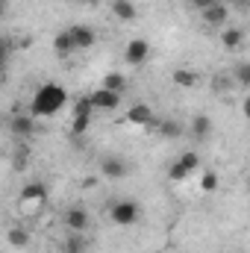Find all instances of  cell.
Wrapping results in <instances>:
<instances>
[{"mask_svg":"<svg viewBox=\"0 0 250 253\" xmlns=\"http://www.w3.org/2000/svg\"><path fill=\"white\" fill-rule=\"evenodd\" d=\"M65 103H68V91L59 83H42L30 100V115L33 118H53L56 112H62Z\"/></svg>","mask_w":250,"mask_h":253,"instance_id":"6da1fadb","label":"cell"},{"mask_svg":"<svg viewBox=\"0 0 250 253\" xmlns=\"http://www.w3.org/2000/svg\"><path fill=\"white\" fill-rule=\"evenodd\" d=\"M109 221L115 227H132L141 221V203L138 200H115L109 206Z\"/></svg>","mask_w":250,"mask_h":253,"instance_id":"7a4b0ae2","label":"cell"},{"mask_svg":"<svg viewBox=\"0 0 250 253\" xmlns=\"http://www.w3.org/2000/svg\"><path fill=\"white\" fill-rule=\"evenodd\" d=\"M197 168H200V156H197L194 150H186L180 159H174V162H171L168 177H171L174 183H183V180H188L191 174H197Z\"/></svg>","mask_w":250,"mask_h":253,"instance_id":"3957f363","label":"cell"},{"mask_svg":"<svg viewBox=\"0 0 250 253\" xmlns=\"http://www.w3.org/2000/svg\"><path fill=\"white\" fill-rule=\"evenodd\" d=\"M200 18H203L206 27L224 30L227 21H230V6H227V3H212V6H206V9H200Z\"/></svg>","mask_w":250,"mask_h":253,"instance_id":"277c9868","label":"cell"},{"mask_svg":"<svg viewBox=\"0 0 250 253\" xmlns=\"http://www.w3.org/2000/svg\"><path fill=\"white\" fill-rule=\"evenodd\" d=\"M88 103L91 109H100V112H115L121 106V91H109V88H97L88 94Z\"/></svg>","mask_w":250,"mask_h":253,"instance_id":"5b68a950","label":"cell"},{"mask_svg":"<svg viewBox=\"0 0 250 253\" xmlns=\"http://www.w3.org/2000/svg\"><path fill=\"white\" fill-rule=\"evenodd\" d=\"M68 36H71V42H74V50H88V47H94V42H97V33H94L91 27H85V24L68 27Z\"/></svg>","mask_w":250,"mask_h":253,"instance_id":"8992f818","label":"cell"},{"mask_svg":"<svg viewBox=\"0 0 250 253\" xmlns=\"http://www.w3.org/2000/svg\"><path fill=\"white\" fill-rule=\"evenodd\" d=\"M21 206H44V200H47V186L44 183H39V180H33V183H27L24 189H21Z\"/></svg>","mask_w":250,"mask_h":253,"instance_id":"52a82bcc","label":"cell"},{"mask_svg":"<svg viewBox=\"0 0 250 253\" xmlns=\"http://www.w3.org/2000/svg\"><path fill=\"white\" fill-rule=\"evenodd\" d=\"M126 121L132 126H150L153 129V124H156V115H153V109L147 106V103H132L129 109H126Z\"/></svg>","mask_w":250,"mask_h":253,"instance_id":"ba28073f","label":"cell"},{"mask_svg":"<svg viewBox=\"0 0 250 253\" xmlns=\"http://www.w3.org/2000/svg\"><path fill=\"white\" fill-rule=\"evenodd\" d=\"M62 221L71 233H88V224H91V218H88V212L83 206H71L62 215Z\"/></svg>","mask_w":250,"mask_h":253,"instance_id":"9c48e42d","label":"cell"},{"mask_svg":"<svg viewBox=\"0 0 250 253\" xmlns=\"http://www.w3.org/2000/svg\"><path fill=\"white\" fill-rule=\"evenodd\" d=\"M100 174L109 177V180H124L126 174H129V165L121 156H103L100 159Z\"/></svg>","mask_w":250,"mask_h":253,"instance_id":"30bf717a","label":"cell"},{"mask_svg":"<svg viewBox=\"0 0 250 253\" xmlns=\"http://www.w3.org/2000/svg\"><path fill=\"white\" fill-rule=\"evenodd\" d=\"M147 56H150V44H147L144 39H132V42L126 44V50H124L126 65H144Z\"/></svg>","mask_w":250,"mask_h":253,"instance_id":"8fae6325","label":"cell"},{"mask_svg":"<svg viewBox=\"0 0 250 253\" xmlns=\"http://www.w3.org/2000/svg\"><path fill=\"white\" fill-rule=\"evenodd\" d=\"M9 129H12V135H18V138H30L39 126H36V118H33L30 112H21V115H12Z\"/></svg>","mask_w":250,"mask_h":253,"instance_id":"7c38bea8","label":"cell"},{"mask_svg":"<svg viewBox=\"0 0 250 253\" xmlns=\"http://www.w3.org/2000/svg\"><path fill=\"white\" fill-rule=\"evenodd\" d=\"M242 42H245V30H242V27H224V33H221V44H224L227 50H239Z\"/></svg>","mask_w":250,"mask_h":253,"instance_id":"4fadbf2b","label":"cell"},{"mask_svg":"<svg viewBox=\"0 0 250 253\" xmlns=\"http://www.w3.org/2000/svg\"><path fill=\"white\" fill-rule=\"evenodd\" d=\"M191 135H194L197 141L209 138V135H212V118H209V115H194V118H191Z\"/></svg>","mask_w":250,"mask_h":253,"instance_id":"5bb4252c","label":"cell"},{"mask_svg":"<svg viewBox=\"0 0 250 253\" xmlns=\"http://www.w3.org/2000/svg\"><path fill=\"white\" fill-rule=\"evenodd\" d=\"M112 15H115L118 21H126V24H129V21H135L138 12H135V3H132V0H112Z\"/></svg>","mask_w":250,"mask_h":253,"instance_id":"9a60e30c","label":"cell"},{"mask_svg":"<svg viewBox=\"0 0 250 253\" xmlns=\"http://www.w3.org/2000/svg\"><path fill=\"white\" fill-rule=\"evenodd\" d=\"M65 253H88V236L85 233H71L62 245Z\"/></svg>","mask_w":250,"mask_h":253,"instance_id":"2e32d148","label":"cell"},{"mask_svg":"<svg viewBox=\"0 0 250 253\" xmlns=\"http://www.w3.org/2000/svg\"><path fill=\"white\" fill-rule=\"evenodd\" d=\"M53 53H56L59 59H65V56H71V53H74V42H71L68 30H62V33H56V36H53Z\"/></svg>","mask_w":250,"mask_h":253,"instance_id":"e0dca14e","label":"cell"},{"mask_svg":"<svg viewBox=\"0 0 250 253\" xmlns=\"http://www.w3.org/2000/svg\"><path fill=\"white\" fill-rule=\"evenodd\" d=\"M6 242H9L15 251H24V248L30 245V233H27L24 227H12V230L6 233Z\"/></svg>","mask_w":250,"mask_h":253,"instance_id":"ac0fdd59","label":"cell"},{"mask_svg":"<svg viewBox=\"0 0 250 253\" xmlns=\"http://www.w3.org/2000/svg\"><path fill=\"white\" fill-rule=\"evenodd\" d=\"M124 85H126V77L118 74V71H109L103 77V83H100V88H109V91H124Z\"/></svg>","mask_w":250,"mask_h":253,"instance_id":"d6986e66","label":"cell"},{"mask_svg":"<svg viewBox=\"0 0 250 253\" xmlns=\"http://www.w3.org/2000/svg\"><path fill=\"white\" fill-rule=\"evenodd\" d=\"M153 129H156L159 135H165V138H180V132H183V126L177 124V121H159V118H156Z\"/></svg>","mask_w":250,"mask_h":253,"instance_id":"ffe728a7","label":"cell"},{"mask_svg":"<svg viewBox=\"0 0 250 253\" xmlns=\"http://www.w3.org/2000/svg\"><path fill=\"white\" fill-rule=\"evenodd\" d=\"M230 80H236V85L248 88V85H250V62H239V65H236V71H233V77H230Z\"/></svg>","mask_w":250,"mask_h":253,"instance_id":"44dd1931","label":"cell"},{"mask_svg":"<svg viewBox=\"0 0 250 253\" xmlns=\"http://www.w3.org/2000/svg\"><path fill=\"white\" fill-rule=\"evenodd\" d=\"M174 83L183 85V88H191V85H197V74L194 71H186V68H177L174 71Z\"/></svg>","mask_w":250,"mask_h":253,"instance_id":"7402d4cb","label":"cell"},{"mask_svg":"<svg viewBox=\"0 0 250 253\" xmlns=\"http://www.w3.org/2000/svg\"><path fill=\"white\" fill-rule=\"evenodd\" d=\"M91 126V115H74L71 121V135H85Z\"/></svg>","mask_w":250,"mask_h":253,"instance_id":"603a6c76","label":"cell"},{"mask_svg":"<svg viewBox=\"0 0 250 253\" xmlns=\"http://www.w3.org/2000/svg\"><path fill=\"white\" fill-rule=\"evenodd\" d=\"M12 53H15V42L6 39V36H0V68L12 59Z\"/></svg>","mask_w":250,"mask_h":253,"instance_id":"cb8c5ba5","label":"cell"},{"mask_svg":"<svg viewBox=\"0 0 250 253\" xmlns=\"http://www.w3.org/2000/svg\"><path fill=\"white\" fill-rule=\"evenodd\" d=\"M215 189H218V174H215V171H203V177H200V191L212 194Z\"/></svg>","mask_w":250,"mask_h":253,"instance_id":"d4e9b609","label":"cell"},{"mask_svg":"<svg viewBox=\"0 0 250 253\" xmlns=\"http://www.w3.org/2000/svg\"><path fill=\"white\" fill-rule=\"evenodd\" d=\"M94 109H91V103H88V97H80L77 100V106H74V115H91Z\"/></svg>","mask_w":250,"mask_h":253,"instance_id":"484cf974","label":"cell"},{"mask_svg":"<svg viewBox=\"0 0 250 253\" xmlns=\"http://www.w3.org/2000/svg\"><path fill=\"white\" fill-rule=\"evenodd\" d=\"M6 15V0H0V18Z\"/></svg>","mask_w":250,"mask_h":253,"instance_id":"4316f807","label":"cell"},{"mask_svg":"<svg viewBox=\"0 0 250 253\" xmlns=\"http://www.w3.org/2000/svg\"><path fill=\"white\" fill-rule=\"evenodd\" d=\"M74 3H94V0H74Z\"/></svg>","mask_w":250,"mask_h":253,"instance_id":"83f0119b","label":"cell"}]
</instances>
